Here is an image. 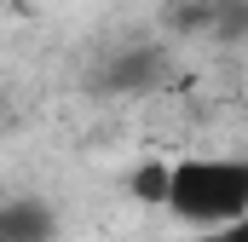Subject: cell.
I'll return each instance as SVG.
<instances>
[{"label": "cell", "instance_id": "obj_1", "mask_svg": "<svg viewBox=\"0 0 248 242\" xmlns=\"http://www.w3.org/2000/svg\"><path fill=\"white\" fill-rule=\"evenodd\" d=\"M162 208L173 219H185L190 231L248 219V162L243 156H185V162H173Z\"/></svg>", "mask_w": 248, "mask_h": 242}, {"label": "cell", "instance_id": "obj_2", "mask_svg": "<svg viewBox=\"0 0 248 242\" xmlns=\"http://www.w3.org/2000/svg\"><path fill=\"white\" fill-rule=\"evenodd\" d=\"M162 75H168V52H162V46H150V41H133V46H116L110 58L93 69V92H110V98L150 92Z\"/></svg>", "mask_w": 248, "mask_h": 242}, {"label": "cell", "instance_id": "obj_3", "mask_svg": "<svg viewBox=\"0 0 248 242\" xmlns=\"http://www.w3.org/2000/svg\"><path fill=\"white\" fill-rule=\"evenodd\" d=\"M52 237H58V213L41 196L0 202V242H52Z\"/></svg>", "mask_w": 248, "mask_h": 242}, {"label": "cell", "instance_id": "obj_4", "mask_svg": "<svg viewBox=\"0 0 248 242\" xmlns=\"http://www.w3.org/2000/svg\"><path fill=\"white\" fill-rule=\"evenodd\" d=\"M162 190H168V162H144V167L133 173V196H139V202H156V208H162Z\"/></svg>", "mask_w": 248, "mask_h": 242}, {"label": "cell", "instance_id": "obj_5", "mask_svg": "<svg viewBox=\"0 0 248 242\" xmlns=\"http://www.w3.org/2000/svg\"><path fill=\"white\" fill-rule=\"evenodd\" d=\"M190 242H248V225L237 219V225H214V231H196Z\"/></svg>", "mask_w": 248, "mask_h": 242}]
</instances>
